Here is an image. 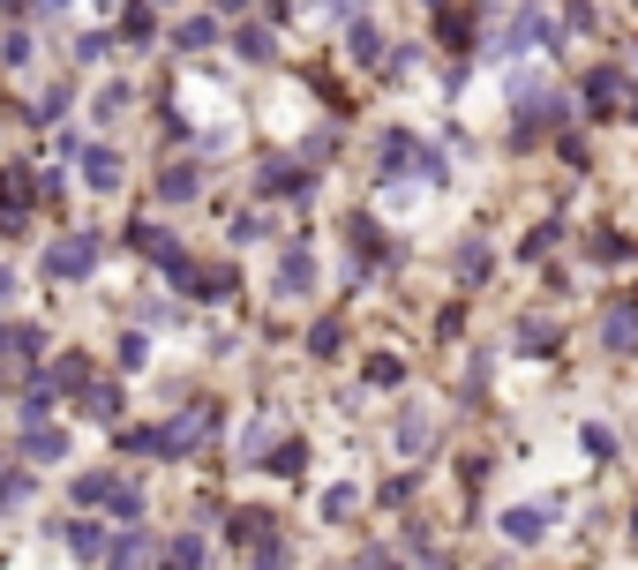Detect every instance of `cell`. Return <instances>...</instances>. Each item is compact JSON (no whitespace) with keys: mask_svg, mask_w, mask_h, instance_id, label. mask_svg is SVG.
<instances>
[{"mask_svg":"<svg viewBox=\"0 0 638 570\" xmlns=\"http://www.w3.org/2000/svg\"><path fill=\"white\" fill-rule=\"evenodd\" d=\"M166 428H173V450H196L218 428V406H188V413H173Z\"/></svg>","mask_w":638,"mask_h":570,"instance_id":"5b68a950","label":"cell"},{"mask_svg":"<svg viewBox=\"0 0 638 570\" xmlns=\"http://www.w3.org/2000/svg\"><path fill=\"white\" fill-rule=\"evenodd\" d=\"M143 556H151V540H143V533L128 526L121 540H113V570H135V563H143Z\"/></svg>","mask_w":638,"mask_h":570,"instance_id":"44dd1931","label":"cell"},{"mask_svg":"<svg viewBox=\"0 0 638 570\" xmlns=\"http://www.w3.org/2000/svg\"><path fill=\"white\" fill-rule=\"evenodd\" d=\"M556 518H563V503H518V511H504V533L510 540H541Z\"/></svg>","mask_w":638,"mask_h":570,"instance_id":"3957f363","label":"cell"},{"mask_svg":"<svg viewBox=\"0 0 638 570\" xmlns=\"http://www.w3.org/2000/svg\"><path fill=\"white\" fill-rule=\"evenodd\" d=\"M68 556H84V563H90V556H106V533L90 526V518H76V526H68Z\"/></svg>","mask_w":638,"mask_h":570,"instance_id":"e0dca14e","label":"cell"},{"mask_svg":"<svg viewBox=\"0 0 638 570\" xmlns=\"http://www.w3.org/2000/svg\"><path fill=\"white\" fill-rule=\"evenodd\" d=\"M616 98H624V76H616V68H594V83H586V113H616Z\"/></svg>","mask_w":638,"mask_h":570,"instance_id":"30bf717a","label":"cell"},{"mask_svg":"<svg viewBox=\"0 0 638 570\" xmlns=\"http://www.w3.org/2000/svg\"><path fill=\"white\" fill-rule=\"evenodd\" d=\"M594 255H601V263H624V255H631V241H624V233H601Z\"/></svg>","mask_w":638,"mask_h":570,"instance_id":"d6a6232c","label":"cell"},{"mask_svg":"<svg viewBox=\"0 0 638 570\" xmlns=\"http://www.w3.org/2000/svg\"><path fill=\"white\" fill-rule=\"evenodd\" d=\"M38 346H45V338H38L31 324H15V330H8V361H15V368H31V361H38Z\"/></svg>","mask_w":638,"mask_h":570,"instance_id":"ac0fdd59","label":"cell"},{"mask_svg":"<svg viewBox=\"0 0 638 570\" xmlns=\"http://www.w3.org/2000/svg\"><path fill=\"white\" fill-rule=\"evenodd\" d=\"M226 533H233V548H263L271 540V518L263 511H241V518H226Z\"/></svg>","mask_w":638,"mask_h":570,"instance_id":"7c38bea8","label":"cell"},{"mask_svg":"<svg viewBox=\"0 0 638 570\" xmlns=\"http://www.w3.org/2000/svg\"><path fill=\"white\" fill-rule=\"evenodd\" d=\"M84 406H90V420H121V391H113V383H90Z\"/></svg>","mask_w":638,"mask_h":570,"instance_id":"d6986e66","label":"cell"},{"mask_svg":"<svg viewBox=\"0 0 638 570\" xmlns=\"http://www.w3.org/2000/svg\"><path fill=\"white\" fill-rule=\"evenodd\" d=\"M353 570H398V563H391L383 548H369V556H361V563H353Z\"/></svg>","mask_w":638,"mask_h":570,"instance_id":"8d00e7d4","label":"cell"},{"mask_svg":"<svg viewBox=\"0 0 638 570\" xmlns=\"http://www.w3.org/2000/svg\"><path fill=\"white\" fill-rule=\"evenodd\" d=\"M345 45H353V61H383V39L369 31V23H353V39H345Z\"/></svg>","mask_w":638,"mask_h":570,"instance_id":"4316f807","label":"cell"},{"mask_svg":"<svg viewBox=\"0 0 638 570\" xmlns=\"http://www.w3.org/2000/svg\"><path fill=\"white\" fill-rule=\"evenodd\" d=\"M241 61H271V53H278V39H271V31H263V23H249V31H241Z\"/></svg>","mask_w":638,"mask_h":570,"instance_id":"603a6c76","label":"cell"},{"mask_svg":"<svg viewBox=\"0 0 638 570\" xmlns=\"http://www.w3.org/2000/svg\"><path fill=\"white\" fill-rule=\"evenodd\" d=\"M23 458H31V465H61V458H68V436H61L53 420H31V428H23Z\"/></svg>","mask_w":638,"mask_h":570,"instance_id":"277c9868","label":"cell"},{"mask_svg":"<svg viewBox=\"0 0 638 570\" xmlns=\"http://www.w3.org/2000/svg\"><path fill=\"white\" fill-rule=\"evenodd\" d=\"M98 255H106V233H61V241L45 248V278L53 285H84L90 271H98Z\"/></svg>","mask_w":638,"mask_h":570,"instance_id":"6da1fadb","label":"cell"},{"mask_svg":"<svg viewBox=\"0 0 638 570\" xmlns=\"http://www.w3.org/2000/svg\"><path fill=\"white\" fill-rule=\"evenodd\" d=\"M518 353H556V324H534V316H526V324H518Z\"/></svg>","mask_w":638,"mask_h":570,"instance_id":"ffe728a7","label":"cell"},{"mask_svg":"<svg viewBox=\"0 0 638 570\" xmlns=\"http://www.w3.org/2000/svg\"><path fill=\"white\" fill-rule=\"evenodd\" d=\"M45 375H53L61 391H90V361H84V353H61V361L45 368Z\"/></svg>","mask_w":638,"mask_h":570,"instance_id":"4fadbf2b","label":"cell"},{"mask_svg":"<svg viewBox=\"0 0 638 570\" xmlns=\"http://www.w3.org/2000/svg\"><path fill=\"white\" fill-rule=\"evenodd\" d=\"M211 8H249V0H211Z\"/></svg>","mask_w":638,"mask_h":570,"instance_id":"74e56055","label":"cell"},{"mask_svg":"<svg viewBox=\"0 0 638 570\" xmlns=\"http://www.w3.org/2000/svg\"><path fill=\"white\" fill-rule=\"evenodd\" d=\"M255 570H286V540H263L255 548Z\"/></svg>","mask_w":638,"mask_h":570,"instance_id":"e575fe53","label":"cell"},{"mask_svg":"<svg viewBox=\"0 0 638 570\" xmlns=\"http://www.w3.org/2000/svg\"><path fill=\"white\" fill-rule=\"evenodd\" d=\"M556 241H563V233H556V226H534V233H526V255H534V263H541V255H549Z\"/></svg>","mask_w":638,"mask_h":570,"instance_id":"1f68e13d","label":"cell"},{"mask_svg":"<svg viewBox=\"0 0 638 570\" xmlns=\"http://www.w3.org/2000/svg\"><path fill=\"white\" fill-rule=\"evenodd\" d=\"M173 271V285H180V293H188V300H226V293H233V271H226V263H196V255H188V248H180V255H173L166 263Z\"/></svg>","mask_w":638,"mask_h":570,"instance_id":"7a4b0ae2","label":"cell"},{"mask_svg":"<svg viewBox=\"0 0 638 570\" xmlns=\"http://www.w3.org/2000/svg\"><path fill=\"white\" fill-rule=\"evenodd\" d=\"M459 278H488V248H459Z\"/></svg>","mask_w":638,"mask_h":570,"instance_id":"4dcf8cb0","label":"cell"},{"mask_svg":"<svg viewBox=\"0 0 638 570\" xmlns=\"http://www.w3.org/2000/svg\"><path fill=\"white\" fill-rule=\"evenodd\" d=\"M391 263V241L376 233V218H353V271H376Z\"/></svg>","mask_w":638,"mask_h":570,"instance_id":"ba28073f","label":"cell"},{"mask_svg":"<svg viewBox=\"0 0 638 570\" xmlns=\"http://www.w3.org/2000/svg\"><path fill=\"white\" fill-rule=\"evenodd\" d=\"M308 465V443H278L271 450V473H300Z\"/></svg>","mask_w":638,"mask_h":570,"instance_id":"83f0119b","label":"cell"},{"mask_svg":"<svg viewBox=\"0 0 638 570\" xmlns=\"http://www.w3.org/2000/svg\"><path fill=\"white\" fill-rule=\"evenodd\" d=\"M166 570H204V540L188 533V540H173L166 548Z\"/></svg>","mask_w":638,"mask_h":570,"instance_id":"d4e9b609","label":"cell"},{"mask_svg":"<svg viewBox=\"0 0 638 570\" xmlns=\"http://www.w3.org/2000/svg\"><path fill=\"white\" fill-rule=\"evenodd\" d=\"M128 106H135V98H128V83H106V90H98V106H90V113H98V121H121Z\"/></svg>","mask_w":638,"mask_h":570,"instance_id":"cb8c5ba5","label":"cell"},{"mask_svg":"<svg viewBox=\"0 0 638 570\" xmlns=\"http://www.w3.org/2000/svg\"><path fill=\"white\" fill-rule=\"evenodd\" d=\"M211 39H218V23H211V15H188V23L173 31V45H180V53H204Z\"/></svg>","mask_w":638,"mask_h":570,"instance_id":"5bb4252c","label":"cell"},{"mask_svg":"<svg viewBox=\"0 0 638 570\" xmlns=\"http://www.w3.org/2000/svg\"><path fill=\"white\" fill-rule=\"evenodd\" d=\"M353 503H361V489H331L323 495V518H353Z\"/></svg>","mask_w":638,"mask_h":570,"instance_id":"f546056e","label":"cell"},{"mask_svg":"<svg viewBox=\"0 0 638 570\" xmlns=\"http://www.w3.org/2000/svg\"><path fill=\"white\" fill-rule=\"evenodd\" d=\"M106 8H121V0H106Z\"/></svg>","mask_w":638,"mask_h":570,"instance_id":"f35d334b","label":"cell"},{"mask_svg":"<svg viewBox=\"0 0 638 570\" xmlns=\"http://www.w3.org/2000/svg\"><path fill=\"white\" fill-rule=\"evenodd\" d=\"M106 53H113V39H106V31H90V39L76 45V61H106Z\"/></svg>","mask_w":638,"mask_h":570,"instance_id":"d590c367","label":"cell"},{"mask_svg":"<svg viewBox=\"0 0 638 570\" xmlns=\"http://www.w3.org/2000/svg\"><path fill=\"white\" fill-rule=\"evenodd\" d=\"M308 285H316V255H308V248H286V255H278V293L300 300Z\"/></svg>","mask_w":638,"mask_h":570,"instance_id":"52a82bcc","label":"cell"},{"mask_svg":"<svg viewBox=\"0 0 638 570\" xmlns=\"http://www.w3.org/2000/svg\"><path fill=\"white\" fill-rule=\"evenodd\" d=\"M53 398H61V383H53V375H38V383H23V428H31V420H45V413H53Z\"/></svg>","mask_w":638,"mask_h":570,"instance_id":"8fae6325","label":"cell"},{"mask_svg":"<svg viewBox=\"0 0 638 570\" xmlns=\"http://www.w3.org/2000/svg\"><path fill=\"white\" fill-rule=\"evenodd\" d=\"M61 113H68V83H53V90H45L38 106H31V121H61Z\"/></svg>","mask_w":638,"mask_h":570,"instance_id":"484cf974","label":"cell"},{"mask_svg":"<svg viewBox=\"0 0 638 570\" xmlns=\"http://www.w3.org/2000/svg\"><path fill=\"white\" fill-rule=\"evenodd\" d=\"M84 173H90V188H121V158L113 151H84Z\"/></svg>","mask_w":638,"mask_h":570,"instance_id":"9a60e30c","label":"cell"},{"mask_svg":"<svg viewBox=\"0 0 638 570\" xmlns=\"http://www.w3.org/2000/svg\"><path fill=\"white\" fill-rule=\"evenodd\" d=\"M113 495H121L113 473H84V481H76V503H113Z\"/></svg>","mask_w":638,"mask_h":570,"instance_id":"7402d4cb","label":"cell"},{"mask_svg":"<svg viewBox=\"0 0 638 570\" xmlns=\"http://www.w3.org/2000/svg\"><path fill=\"white\" fill-rule=\"evenodd\" d=\"M8 68H31V31H8Z\"/></svg>","mask_w":638,"mask_h":570,"instance_id":"836d02e7","label":"cell"},{"mask_svg":"<svg viewBox=\"0 0 638 570\" xmlns=\"http://www.w3.org/2000/svg\"><path fill=\"white\" fill-rule=\"evenodd\" d=\"M196 188H204V173H196V165H180V158H173L166 173H158V196H166V204H188Z\"/></svg>","mask_w":638,"mask_h":570,"instance_id":"9c48e42d","label":"cell"},{"mask_svg":"<svg viewBox=\"0 0 638 570\" xmlns=\"http://www.w3.org/2000/svg\"><path fill=\"white\" fill-rule=\"evenodd\" d=\"M601 338H608V353H638V308L631 300H616V308L601 316Z\"/></svg>","mask_w":638,"mask_h":570,"instance_id":"8992f818","label":"cell"},{"mask_svg":"<svg viewBox=\"0 0 638 570\" xmlns=\"http://www.w3.org/2000/svg\"><path fill=\"white\" fill-rule=\"evenodd\" d=\"M128 450H135V458H166L173 428H128Z\"/></svg>","mask_w":638,"mask_h":570,"instance_id":"2e32d148","label":"cell"},{"mask_svg":"<svg viewBox=\"0 0 638 570\" xmlns=\"http://www.w3.org/2000/svg\"><path fill=\"white\" fill-rule=\"evenodd\" d=\"M271 436H278V428H271V420H255L249 436H241V458H263V450H271Z\"/></svg>","mask_w":638,"mask_h":570,"instance_id":"f1b7e54d","label":"cell"}]
</instances>
